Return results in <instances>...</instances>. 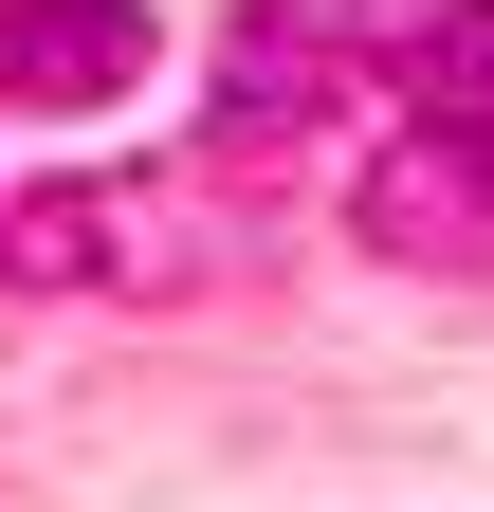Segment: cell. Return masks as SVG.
I'll use <instances>...</instances> for the list:
<instances>
[{"mask_svg": "<svg viewBox=\"0 0 494 512\" xmlns=\"http://www.w3.org/2000/svg\"><path fill=\"white\" fill-rule=\"evenodd\" d=\"M312 92H330V19L257 0V19H238V74H220V128H293Z\"/></svg>", "mask_w": 494, "mask_h": 512, "instance_id": "cell-3", "label": "cell"}, {"mask_svg": "<svg viewBox=\"0 0 494 512\" xmlns=\"http://www.w3.org/2000/svg\"><path fill=\"white\" fill-rule=\"evenodd\" d=\"M147 74V0H0V110H110Z\"/></svg>", "mask_w": 494, "mask_h": 512, "instance_id": "cell-1", "label": "cell"}, {"mask_svg": "<svg viewBox=\"0 0 494 512\" xmlns=\"http://www.w3.org/2000/svg\"><path fill=\"white\" fill-rule=\"evenodd\" d=\"M403 128L494 202V0H440V19L403 37Z\"/></svg>", "mask_w": 494, "mask_h": 512, "instance_id": "cell-2", "label": "cell"}]
</instances>
